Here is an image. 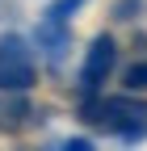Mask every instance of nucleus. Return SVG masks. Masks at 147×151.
Instances as JSON below:
<instances>
[{
  "instance_id": "nucleus-1",
  "label": "nucleus",
  "mask_w": 147,
  "mask_h": 151,
  "mask_svg": "<svg viewBox=\"0 0 147 151\" xmlns=\"http://www.w3.org/2000/svg\"><path fill=\"white\" fill-rule=\"evenodd\" d=\"M80 118L88 126H101L122 143H143L147 139V101L130 97H80Z\"/></svg>"
},
{
  "instance_id": "nucleus-2",
  "label": "nucleus",
  "mask_w": 147,
  "mask_h": 151,
  "mask_svg": "<svg viewBox=\"0 0 147 151\" xmlns=\"http://www.w3.org/2000/svg\"><path fill=\"white\" fill-rule=\"evenodd\" d=\"M38 80V59L34 46L21 34H4L0 38V88L4 92H25Z\"/></svg>"
},
{
  "instance_id": "nucleus-3",
  "label": "nucleus",
  "mask_w": 147,
  "mask_h": 151,
  "mask_svg": "<svg viewBox=\"0 0 147 151\" xmlns=\"http://www.w3.org/2000/svg\"><path fill=\"white\" fill-rule=\"evenodd\" d=\"M114 63H118V42L109 34H97L84 50V63H80V80H76L80 97H97L109 80V71H114Z\"/></svg>"
},
{
  "instance_id": "nucleus-4",
  "label": "nucleus",
  "mask_w": 147,
  "mask_h": 151,
  "mask_svg": "<svg viewBox=\"0 0 147 151\" xmlns=\"http://www.w3.org/2000/svg\"><path fill=\"white\" fill-rule=\"evenodd\" d=\"M34 46L46 55L50 67L63 63V55L71 46V21H55V17H38V29H34Z\"/></svg>"
},
{
  "instance_id": "nucleus-5",
  "label": "nucleus",
  "mask_w": 147,
  "mask_h": 151,
  "mask_svg": "<svg viewBox=\"0 0 147 151\" xmlns=\"http://www.w3.org/2000/svg\"><path fill=\"white\" fill-rule=\"evenodd\" d=\"M34 118H38V113H34V105L21 92H4L0 88V134H21Z\"/></svg>"
},
{
  "instance_id": "nucleus-6",
  "label": "nucleus",
  "mask_w": 147,
  "mask_h": 151,
  "mask_svg": "<svg viewBox=\"0 0 147 151\" xmlns=\"http://www.w3.org/2000/svg\"><path fill=\"white\" fill-rule=\"evenodd\" d=\"M88 4V0H50V4L42 9V17H55V21H71L80 9Z\"/></svg>"
},
{
  "instance_id": "nucleus-7",
  "label": "nucleus",
  "mask_w": 147,
  "mask_h": 151,
  "mask_svg": "<svg viewBox=\"0 0 147 151\" xmlns=\"http://www.w3.org/2000/svg\"><path fill=\"white\" fill-rule=\"evenodd\" d=\"M122 84H126V92H147V59H143V63H130V67H126Z\"/></svg>"
},
{
  "instance_id": "nucleus-8",
  "label": "nucleus",
  "mask_w": 147,
  "mask_h": 151,
  "mask_svg": "<svg viewBox=\"0 0 147 151\" xmlns=\"http://www.w3.org/2000/svg\"><path fill=\"white\" fill-rule=\"evenodd\" d=\"M135 13H139V4H135V0H122V4L114 9V17H118V21H130Z\"/></svg>"
}]
</instances>
